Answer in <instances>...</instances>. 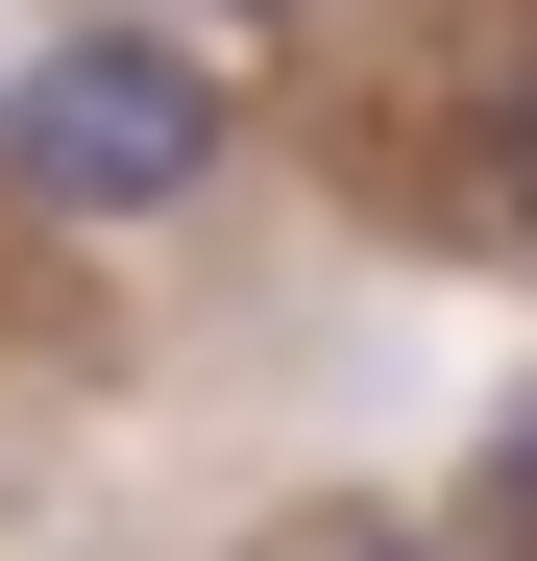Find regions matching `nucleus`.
Wrapping results in <instances>:
<instances>
[{
  "mask_svg": "<svg viewBox=\"0 0 537 561\" xmlns=\"http://www.w3.org/2000/svg\"><path fill=\"white\" fill-rule=\"evenodd\" d=\"M342 561H439V537H342Z\"/></svg>",
  "mask_w": 537,
  "mask_h": 561,
  "instance_id": "4",
  "label": "nucleus"
},
{
  "mask_svg": "<svg viewBox=\"0 0 537 561\" xmlns=\"http://www.w3.org/2000/svg\"><path fill=\"white\" fill-rule=\"evenodd\" d=\"M489 196H513V244H537V99H513V123H489Z\"/></svg>",
  "mask_w": 537,
  "mask_h": 561,
  "instance_id": "3",
  "label": "nucleus"
},
{
  "mask_svg": "<svg viewBox=\"0 0 537 561\" xmlns=\"http://www.w3.org/2000/svg\"><path fill=\"white\" fill-rule=\"evenodd\" d=\"M0 171L73 196V220H171V196L220 171V73L171 49V25H73V49L0 73Z\"/></svg>",
  "mask_w": 537,
  "mask_h": 561,
  "instance_id": "1",
  "label": "nucleus"
},
{
  "mask_svg": "<svg viewBox=\"0 0 537 561\" xmlns=\"http://www.w3.org/2000/svg\"><path fill=\"white\" fill-rule=\"evenodd\" d=\"M220 25H268V0H220Z\"/></svg>",
  "mask_w": 537,
  "mask_h": 561,
  "instance_id": "5",
  "label": "nucleus"
},
{
  "mask_svg": "<svg viewBox=\"0 0 537 561\" xmlns=\"http://www.w3.org/2000/svg\"><path fill=\"white\" fill-rule=\"evenodd\" d=\"M489 513H513V561H537V391L489 415Z\"/></svg>",
  "mask_w": 537,
  "mask_h": 561,
  "instance_id": "2",
  "label": "nucleus"
}]
</instances>
